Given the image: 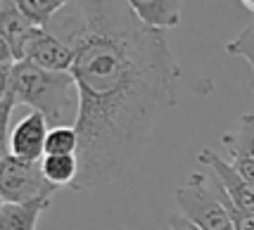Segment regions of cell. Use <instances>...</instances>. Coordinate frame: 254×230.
Masks as SVG:
<instances>
[{
  "label": "cell",
  "instance_id": "obj_1",
  "mask_svg": "<svg viewBox=\"0 0 254 230\" xmlns=\"http://www.w3.org/2000/svg\"><path fill=\"white\" fill-rule=\"evenodd\" d=\"M74 50L78 178L71 190L110 185L178 102L181 66L166 31L145 26L126 0H74L45 26Z\"/></svg>",
  "mask_w": 254,
  "mask_h": 230
},
{
  "label": "cell",
  "instance_id": "obj_2",
  "mask_svg": "<svg viewBox=\"0 0 254 230\" xmlns=\"http://www.w3.org/2000/svg\"><path fill=\"white\" fill-rule=\"evenodd\" d=\"M0 74L17 98L31 112H41L50 128L76 126L78 121V88L71 71H50L33 62H17L0 43Z\"/></svg>",
  "mask_w": 254,
  "mask_h": 230
},
{
  "label": "cell",
  "instance_id": "obj_3",
  "mask_svg": "<svg viewBox=\"0 0 254 230\" xmlns=\"http://www.w3.org/2000/svg\"><path fill=\"white\" fill-rule=\"evenodd\" d=\"M176 204L178 214L199 230H235L228 209L211 185L209 173H190L188 180L176 187Z\"/></svg>",
  "mask_w": 254,
  "mask_h": 230
},
{
  "label": "cell",
  "instance_id": "obj_4",
  "mask_svg": "<svg viewBox=\"0 0 254 230\" xmlns=\"http://www.w3.org/2000/svg\"><path fill=\"white\" fill-rule=\"evenodd\" d=\"M60 187L53 185L43 173L41 162H26L10 152L0 159V197L7 204H26L33 199L53 197Z\"/></svg>",
  "mask_w": 254,
  "mask_h": 230
},
{
  "label": "cell",
  "instance_id": "obj_5",
  "mask_svg": "<svg viewBox=\"0 0 254 230\" xmlns=\"http://www.w3.org/2000/svg\"><path fill=\"white\" fill-rule=\"evenodd\" d=\"M50 131V123L41 112H29L24 119L14 123L7 135L5 152L14 154L26 162H41L45 157V138Z\"/></svg>",
  "mask_w": 254,
  "mask_h": 230
},
{
  "label": "cell",
  "instance_id": "obj_6",
  "mask_svg": "<svg viewBox=\"0 0 254 230\" xmlns=\"http://www.w3.org/2000/svg\"><path fill=\"white\" fill-rule=\"evenodd\" d=\"M199 164H204L219 178V183L223 185L233 207L240 209V211H254V180L245 178L228 159L219 157L214 150H202Z\"/></svg>",
  "mask_w": 254,
  "mask_h": 230
},
{
  "label": "cell",
  "instance_id": "obj_7",
  "mask_svg": "<svg viewBox=\"0 0 254 230\" xmlns=\"http://www.w3.org/2000/svg\"><path fill=\"white\" fill-rule=\"evenodd\" d=\"M22 62H33V64L50 69V71H71L74 50L64 41H60L55 33H50L43 26H36L26 41Z\"/></svg>",
  "mask_w": 254,
  "mask_h": 230
},
{
  "label": "cell",
  "instance_id": "obj_8",
  "mask_svg": "<svg viewBox=\"0 0 254 230\" xmlns=\"http://www.w3.org/2000/svg\"><path fill=\"white\" fill-rule=\"evenodd\" d=\"M33 29L36 26L24 17L17 0H0V43L10 50L17 62L24 59V48Z\"/></svg>",
  "mask_w": 254,
  "mask_h": 230
},
{
  "label": "cell",
  "instance_id": "obj_9",
  "mask_svg": "<svg viewBox=\"0 0 254 230\" xmlns=\"http://www.w3.org/2000/svg\"><path fill=\"white\" fill-rule=\"evenodd\" d=\"M221 143L228 152V162L245 178L254 180V114H247L240 119L238 131L223 133Z\"/></svg>",
  "mask_w": 254,
  "mask_h": 230
},
{
  "label": "cell",
  "instance_id": "obj_10",
  "mask_svg": "<svg viewBox=\"0 0 254 230\" xmlns=\"http://www.w3.org/2000/svg\"><path fill=\"white\" fill-rule=\"evenodd\" d=\"M133 14L150 29L169 31L181 24V0H126Z\"/></svg>",
  "mask_w": 254,
  "mask_h": 230
},
{
  "label": "cell",
  "instance_id": "obj_11",
  "mask_svg": "<svg viewBox=\"0 0 254 230\" xmlns=\"http://www.w3.org/2000/svg\"><path fill=\"white\" fill-rule=\"evenodd\" d=\"M50 207V199H33L26 204H0V230H36L38 219Z\"/></svg>",
  "mask_w": 254,
  "mask_h": 230
},
{
  "label": "cell",
  "instance_id": "obj_12",
  "mask_svg": "<svg viewBox=\"0 0 254 230\" xmlns=\"http://www.w3.org/2000/svg\"><path fill=\"white\" fill-rule=\"evenodd\" d=\"M78 157L76 154H62V157H43L45 178L57 187H74L78 178Z\"/></svg>",
  "mask_w": 254,
  "mask_h": 230
},
{
  "label": "cell",
  "instance_id": "obj_13",
  "mask_svg": "<svg viewBox=\"0 0 254 230\" xmlns=\"http://www.w3.org/2000/svg\"><path fill=\"white\" fill-rule=\"evenodd\" d=\"M78 131L76 126H55L45 138V157H62V154H78Z\"/></svg>",
  "mask_w": 254,
  "mask_h": 230
},
{
  "label": "cell",
  "instance_id": "obj_14",
  "mask_svg": "<svg viewBox=\"0 0 254 230\" xmlns=\"http://www.w3.org/2000/svg\"><path fill=\"white\" fill-rule=\"evenodd\" d=\"M17 5L33 26H43L45 29L50 24V19L64 7L66 2L64 0H17Z\"/></svg>",
  "mask_w": 254,
  "mask_h": 230
},
{
  "label": "cell",
  "instance_id": "obj_15",
  "mask_svg": "<svg viewBox=\"0 0 254 230\" xmlns=\"http://www.w3.org/2000/svg\"><path fill=\"white\" fill-rule=\"evenodd\" d=\"M226 53L233 57H243L247 64L252 66L254 74V26H247L245 31H240L231 43H226Z\"/></svg>",
  "mask_w": 254,
  "mask_h": 230
},
{
  "label": "cell",
  "instance_id": "obj_16",
  "mask_svg": "<svg viewBox=\"0 0 254 230\" xmlns=\"http://www.w3.org/2000/svg\"><path fill=\"white\" fill-rule=\"evenodd\" d=\"M169 230H199L195 223H190L186 216H181V214H174L171 219H169Z\"/></svg>",
  "mask_w": 254,
  "mask_h": 230
},
{
  "label": "cell",
  "instance_id": "obj_17",
  "mask_svg": "<svg viewBox=\"0 0 254 230\" xmlns=\"http://www.w3.org/2000/svg\"><path fill=\"white\" fill-rule=\"evenodd\" d=\"M240 2H243V5H245V7H247L250 12H254V0H240Z\"/></svg>",
  "mask_w": 254,
  "mask_h": 230
},
{
  "label": "cell",
  "instance_id": "obj_18",
  "mask_svg": "<svg viewBox=\"0 0 254 230\" xmlns=\"http://www.w3.org/2000/svg\"><path fill=\"white\" fill-rule=\"evenodd\" d=\"M64 2H74V0H64Z\"/></svg>",
  "mask_w": 254,
  "mask_h": 230
}]
</instances>
